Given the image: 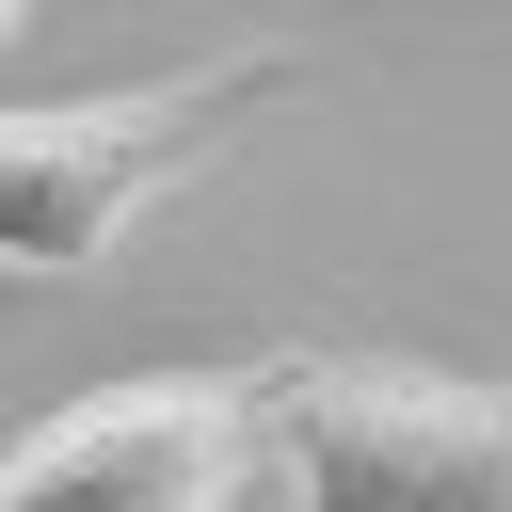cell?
<instances>
[{"mask_svg": "<svg viewBox=\"0 0 512 512\" xmlns=\"http://www.w3.org/2000/svg\"><path fill=\"white\" fill-rule=\"evenodd\" d=\"M256 464L288 512H512V384L400 352H272Z\"/></svg>", "mask_w": 512, "mask_h": 512, "instance_id": "1", "label": "cell"}, {"mask_svg": "<svg viewBox=\"0 0 512 512\" xmlns=\"http://www.w3.org/2000/svg\"><path fill=\"white\" fill-rule=\"evenodd\" d=\"M304 64L288 48H224L192 80H128V96H48L0 112V272H96L176 176H208Z\"/></svg>", "mask_w": 512, "mask_h": 512, "instance_id": "2", "label": "cell"}, {"mask_svg": "<svg viewBox=\"0 0 512 512\" xmlns=\"http://www.w3.org/2000/svg\"><path fill=\"white\" fill-rule=\"evenodd\" d=\"M256 480V368H128L0 448V512H224Z\"/></svg>", "mask_w": 512, "mask_h": 512, "instance_id": "3", "label": "cell"}, {"mask_svg": "<svg viewBox=\"0 0 512 512\" xmlns=\"http://www.w3.org/2000/svg\"><path fill=\"white\" fill-rule=\"evenodd\" d=\"M16 16H32V0H0V48H16Z\"/></svg>", "mask_w": 512, "mask_h": 512, "instance_id": "4", "label": "cell"}]
</instances>
